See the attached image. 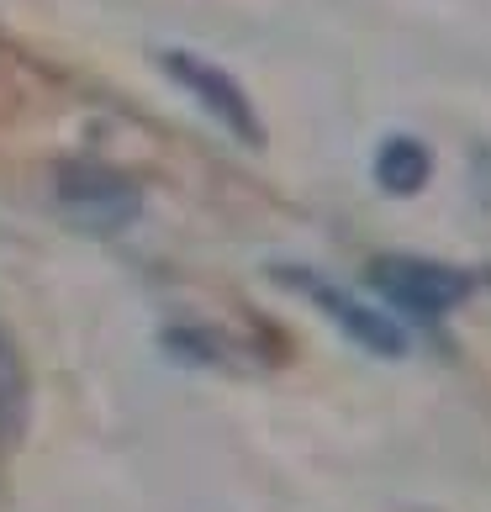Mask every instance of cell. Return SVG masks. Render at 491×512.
Segmentation results:
<instances>
[{
	"instance_id": "6",
	"label": "cell",
	"mask_w": 491,
	"mask_h": 512,
	"mask_svg": "<svg viewBox=\"0 0 491 512\" xmlns=\"http://www.w3.org/2000/svg\"><path fill=\"white\" fill-rule=\"evenodd\" d=\"M22 417H27V375L16 365L11 344L0 338V439H16Z\"/></svg>"
},
{
	"instance_id": "3",
	"label": "cell",
	"mask_w": 491,
	"mask_h": 512,
	"mask_svg": "<svg viewBox=\"0 0 491 512\" xmlns=\"http://www.w3.org/2000/svg\"><path fill=\"white\" fill-rule=\"evenodd\" d=\"M159 64H164L169 80L191 90V96L212 111V117L228 127L238 143H254V148L264 143V122H259V111H254V96L222 64L201 59V53H191V48H169V53H159Z\"/></svg>"
},
{
	"instance_id": "5",
	"label": "cell",
	"mask_w": 491,
	"mask_h": 512,
	"mask_svg": "<svg viewBox=\"0 0 491 512\" xmlns=\"http://www.w3.org/2000/svg\"><path fill=\"white\" fill-rule=\"evenodd\" d=\"M433 175V154L423 138H407V132H396V138L381 143V154H375V180H381V191L391 196H418Z\"/></svg>"
},
{
	"instance_id": "4",
	"label": "cell",
	"mask_w": 491,
	"mask_h": 512,
	"mask_svg": "<svg viewBox=\"0 0 491 512\" xmlns=\"http://www.w3.org/2000/svg\"><path fill=\"white\" fill-rule=\"evenodd\" d=\"M275 280L286 291H301L312 301L317 312H323L328 322H338L354 344H360L365 354H381V359H402L407 354V333L396 328V322L381 312V307H365V301H354L349 291H338V286H328L323 275H312V270H291V264H280L275 270Z\"/></svg>"
},
{
	"instance_id": "1",
	"label": "cell",
	"mask_w": 491,
	"mask_h": 512,
	"mask_svg": "<svg viewBox=\"0 0 491 512\" xmlns=\"http://www.w3.org/2000/svg\"><path fill=\"white\" fill-rule=\"evenodd\" d=\"M53 191H59V206L74 222L96 227V233H117V227H127L143 212L138 180L122 175V169H106L96 159H64L53 169Z\"/></svg>"
},
{
	"instance_id": "2",
	"label": "cell",
	"mask_w": 491,
	"mask_h": 512,
	"mask_svg": "<svg viewBox=\"0 0 491 512\" xmlns=\"http://www.w3.org/2000/svg\"><path fill=\"white\" fill-rule=\"evenodd\" d=\"M370 286L381 291L391 307H402L407 317L418 322H439L460 307L470 296V280L455 264H439V259H412V254H391V259H375L370 270Z\"/></svg>"
}]
</instances>
